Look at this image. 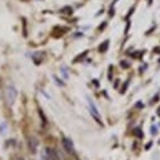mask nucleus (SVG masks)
I'll return each mask as SVG.
<instances>
[{
    "mask_svg": "<svg viewBox=\"0 0 160 160\" xmlns=\"http://www.w3.org/2000/svg\"><path fill=\"white\" fill-rule=\"evenodd\" d=\"M16 95H18V90L14 85H9L6 89H5V101L8 105H12L15 99H16Z\"/></svg>",
    "mask_w": 160,
    "mask_h": 160,
    "instance_id": "nucleus-1",
    "label": "nucleus"
},
{
    "mask_svg": "<svg viewBox=\"0 0 160 160\" xmlns=\"http://www.w3.org/2000/svg\"><path fill=\"white\" fill-rule=\"evenodd\" d=\"M88 101H89V108H90V112H91V115L98 120V122H101V120H100V114H99V110H98V108L95 106V104H94V101L91 100V99H88Z\"/></svg>",
    "mask_w": 160,
    "mask_h": 160,
    "instance_id": "nucleus-2",
    "label": "nucleus"
},
{
    "mask_svg": "<svg viewBox=\"0 0 160 160\" xmlns=\"http://www.w3.org/2000/svg\"><path fill=\"white\" fill-rule=\"evenodd\" d=\"M62 144H64V146H65V149L69 151V152H72L74 151V146H72V142H71V140L70 139H64L62 140Z\"/></svg>",
    "mask_w": 160,
    "mask_h": 160,
    "instance_id": "nucleus-3",
    "label": "nucleus"
},
{
    "mask_svg": "<svg viewBox=\"0 0 160 160\" xmlns=\"http://www.w3.org/2000/svg\"><path fill=\"white\" fill-rule=\"evenodd\" d=\"M46 152H48V155H49V158H50L51 160H60L55 150H51V149H46Z\"/></svg>",
    "mask_w": 160,
    "mask_h": 160,
    "instance_id": "nucleus-4",
    "label": "nucleus"
},
{
    "mask_svg": "<svg viewBox=\"0 0 160 160\" xmlns=\"http://www.w3.org/2000/svg\"><path fill=\"white\" fill-rule=\"evenodd\" d=\"M108 48H109V40H105V41L99 46V51H100V52H105V51L108 50Z\"/></svg>",
    "mask_w": 160,
    "mask_h": 160,
    "instance_id": "nucleus-5",
    "label": "nucleus"
},
{
    "mask_svg": "<svg viewBox=\"0 0 160 160\" xmlns=\"http://www.w3.org/2000/svg\"><path fill=\"white\" fill-rule=\"evenodd\" d=\"M61 11H62V12H66V14H70V12H71V11H72V9H71V8H69V6H68V8H64V9H62V10H61Z\"/></svg>",
    "mask_w": 160,
    "mask_h": 160,
    "instance_id": "nucleus-6",
    "label": "nucleus"
},
{
    "mask_svg": "<svg viewBox=\"0 0 160 160\" xmlns=\"http://www.w3.org/2000/svg\"><path fill=\"white\" fill-rule=\"evenodd\" d=\"M151 134H152V135H156V134H158V129H156L155 125L151 126Z\"/></svg>",
    "mask_w": 160,
    "mask_h": 160,
    "instance_id": "nucleus-7",
    "label": "nucleus"
},
{
    "mask_svg": "<svg viewBox=\"0 0 160 160\" xmlns=\"http://www.w3.org/2000/svg\"><path fill=\"white\" fill-rule=\"evenodd\" d=\"M121 66H124V68H128V66H129V64H128V62H125V61H121Z\"/></svg>",
    "mask_w": 160,
    "mask_h": 160,
    "instance_id": "nucleus-8",
    "label": "nucleus"
},
{
    "mask_svg": "<svg viewBox=\"0 0 160 160\" xmlns=\"http://www.w3.org/2000/svg\"><path fill=\"white\" fill-rule=\"evenodd\" d=\"M158 114H159V115H160V108H159V109H158Z\"/></svg>",
    "mask_w": 160,
    "mask_h": 160,
    "instance_id": "nucleus-9",
    "label": "nucleus"
},
{
    "mask_svg": "<svg viewBox=\"0 0 160 160\" xmlns=\"http://www.w3.org/2000/svg\"><path fill=\"white\" fill-rule=\"evenodd\" d=\"M20 160H22V159H20Z\"/></svg>",
    "mask_w": 160,
    "mask_h": 160,
    "instance_id": "nucleus-10",
    "label": "nucleus"
}]
</instances>
